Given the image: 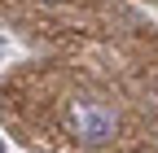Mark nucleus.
<instances>
[{"label": "nucleus", "mask_w": 158, "mask_h": 153, "mask_svg": "<svg viewBox=\"0 0 158 153\" xmlns=\"http://www.w3.org/2000/svg\"><path fill=\"white\" fill-rule=\"evenodd\" d=\"M62 123H66V136L84 149H101L118 136V109L101 96H70Z\"/></svg>", "instance_id": "nucleus-1"}, {"label": "nucleus", "mask_w": 158, "mask_h": 153, "mask_svg": "<svg viewBox=\"0 0 158 153\" xmlns=\"http://www.w3.org/2000/svg\"><path fill=\"white\" fill-rule=\"evenodd\" d=\"M48 5H57V0H48Z\"/></svg>", "instance_id": "nucleus-2"}]
</instances>
